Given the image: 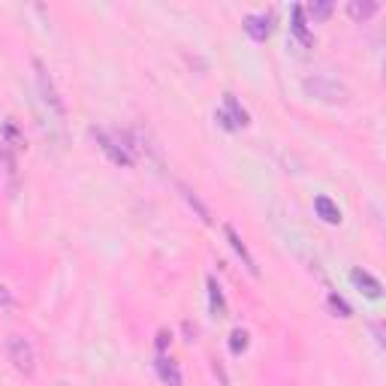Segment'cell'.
I'll use <instances>...</instances> for the list:
<instances>
[{"instance_id": "6da1fadb", "label": "cell", "mask_w": 386, "mask_h": 386, "mask_svg": "<svg viewBox=\"0 0 386 386\" xmlns=\"http://www.w3.org/2000/svg\"><path fill=\"white\" fill-rule=\"evenodd\" d=\"M34 70H37V91H39V103H43L46 121H55L57 127H64V121H67V103H64L61 91H57L52 73L46 70V64L39 61V57H34Z\"/></svg>"}, {"instance_id": "7a4b0ae2", "label": "cell", "mask_w": 386, "mask_h": 386, "mask_svg": "<svg viewBox=\"0 0 386 386\" xmlns=\"http://www.w3.org/2000/svg\"><path fill=\"white\" fill-rule=\"evenodd\" d=\"M302 88H305L308 97L323 103H347L350 100V88L344 85L341 79L329 76V73H314V76L302 79Z\"/></svg>"}, {"instance_id": "3957f363", "label": "cell", "mask_w": 386, "mask_h": 386, "mask_svg": "<svg viewBox=\"0 0 386 386\" xmlns=\"http://www.w3.org/2000/svg\"><path fill=\"white\" fill-rule=\"evenodd\" d=\"M6 356H10L15 371L24 377H30L37 371V350L30 344V338H24V335H19V332L6 335Z\"/></svg>"}, {"instance_id": "277c9868", "label": "cell", "mask_w": 386, "mask_h": 386, "mask_svg": "<svg viewBox=\"0 0 386 386\" xmlns=\"http://www.w3.org/2000/svg\"><path fill=\"white\" fill-rule=\"evenodd\" d=\"M91 136H94L97 148H100L115 166H133V148L121 139V133L115 136V133H109V130H103V127H91Z\"/></svg>"}, {"instance_id": "5b68a950", "label": "cell", "mask_w": 386, "mask_h": 386, "mask_svg": "<svg viewBox=\"0 0 386 386\" xmlns=\"http://www.w3.org/2000/svg\"><path fill=\"white\" fill-rule=\"evenodd\" d=\"M215 118L220 121V127L224 130H239V127H248V109L244 106H239V100H235L233 94H224V106L215 112Z\"/></svg>"}, {"instance_id": "8992f818", "label": "cell", "mask_w": 386, "mask_h": 386, "mask_svg": "<svg viewBox=\"0 0 386 386\" xmlns=\"http://www.w3.org/2000/svg\"><path fill=\"white\" fill-rule=\"evenodd\" d=\"M224 235H226V242L233 244V251H235V253H239V257H242L244 269H248L251 275H257V272H260V269H257V260H253V253L248 251V244L242 242V235L235 233V226H233V224H224Z\"/></svg>"}, {"instance_id": "52a82bcc", "label": "cell", "mask_w": 386, "mask_h": 386, "mask_svg": "<svg viewBox=\"0 0 386 386\" xmlns=\"http://www.w3.org/2000/svg\"><path fill=\"white\" fill-rule=\"evenodd\" d=\"M350 281L359 287V293H365L368 299H380L383 296V284L377 281V278L368 272V269H353L350 272Z\"/></svg>"}, {"instance_id": "ba28073f", "label": "cell", "mask_w": 386, "mask_h": 386, "mask_svg": "<svg viewBox=\"0 0 386 386\" xmlns=\"http://www.w3.org/2000/svg\"><path fill=\"white\" fill-rule=\"evenodd\" d=\"M272 19H269L266 12H251V15H244V34H248L251 39H257V43H262V39L269 37V30H272V24H269Z\"/></svg>"}, {"instance_id": "9c48e42d", "label": "cell", "mask_w": 386, "mask_h": 386, "mask_svg": "<svg viewBox=\"0 0 386 386\" xmlns=\"http://www.w3.org/2000/svg\"><path fill=\"white\" fill-rule=\"evenodd\" d=\"M175 187H178V193H182V200H184V202H187V205H191V209L196 211V218H200L202 224H211V220H215V218H211V209H209V205H205V202L200 200V193H196L193 187H187L184 182H178Z\"/></svg>"}, {"instance_id": "30bf717a", "label": "cell", "mask_w": 386, "mask_h": 386, "mask_svg": "<svg viewBox=\"0 0 386 386\" xmlns=\"http://www.w3.org/2000/svg\"><path fill=\"white\" fill-rule=\"evenodd\" d=\"M154 368H157V377L166 386H182V368H178L175 359H169V356H157V363H154Z\"/></svg>"}, {"instance_id": "8fae6325", "label": "cell", "mask_w": 386, "mask_h": 386, "mask_svg": "<svg viewBox=\"0 0 386 386\" xmlns=\"http://www.w3.org/2000/svg\"><path fill=\"white\" fill-rule=\"evenodd\" d=\"M290 34H293V39H299L302 46H311V43H314V34L308 30V21H305V6H293Z\"/></svg>"}, {"instance_id": "7c38bea8", "label": "cell", "mask_w": 386, "mask_h": 386, "mask_svg": "<svg viewBox=\"0 0 386 386\" xmlns=\"http://www.w3.org/2000/svg\"><path fill=\"white\" fill-rule=\"evenodd\" d=\"M205 287H209V308L215 317H226V299H224V290H220L218 278L209 275L205 278Z\"/></svg>"}, {"instance_id": "4fadbf2b", "label": "cell", "mask_w": 386, "mask_h": 386, "mask_svg": "<svg viewBox=\"0 0 386 386\" xmlns=\"http://www.w3.org/2000/svg\"><path fill=\"white\" fill-rule=\"evenodd\" d=\"M314 211L326 220V224H341V209L329 200V196H317V200H314Z\"/></svg>"}, {"instance_id": "5bb4252c", "label": "cell", "mask_w": 386, "mask_h": 386, "mask_svg": "<svg viewBox=\"0 0 386 386\" xmlns=\"http://www.w3.org/2000/svg\"><path fill=\"white\" fill-rule=\"evenodd\" d=\"M347 12H350L356 21H368V19H371V15L377 12V3H374V0H350V3H347Z\"/></svg>"}, {"instance_id": "9a60e30c", "label": "cell", "mask_w": 386, "mask_h": 386, "mask_svg": "<svg viewBox=\"0 0 386 386\" xmlns=\"http://www.w3.org/2000/svg\"><path fill=\"white\" fill-rule=\"evenodd\" d=\"M248 329H233V335H229V350L235 353V356H239V353H244L248 350Z\"/></svg>"}, {"instance_id": "2e32d148", "label": "cell", "mask_w": 386, "mask_h": 386, "mask_svg": "<svg viewBox=\"0 0 386 386\" xmlns=\"http://www.w3.org/2000/svg\"><path fill=\"white\" fill-rule=\"evenodd\" d=\"M308 12H311V19H314V21L329 19V15H332V3H329V0H323V3H311Z\"/></svg>"}, {"instance_id": "e0dca14e", "label": "cell", "mask_w": 386, "mask_h": 386, "mask_svg": "<svg viewBox=\"0 0 386 386\" xmlns=\"http://www.w3.org/2000/svg\"><path fill=\"white\" fill-rule=\"evenodd\" d=\"M326 302H329V308H332V311H338V317H350V305L341 299V296L329 293V299H326Z\"/></svg>"}, {"instance_id": "ac0fdd59", "label": "cell", "mask_w": 386, "mask_h": 386, "mask_svg": "<svg viewBox=\"0 0 386 386\" xmlns=\"http://www.w3.org/2000/svg\"><path fill=\"white\" fill-rule=\"evenodd\" d=\"M0 311H15V299L6 284H0Z\"/></svg>"}, {"instance_id": "d6986e66", "label": "cell", "mask_w": 386, "mask_h": 386, "mask_svg": "<svg viewBox=\"0 0 386 386\" xmlns=\"http://www.w3.org/2000/svg\"><path fill=\"white\" fill-rule=\"evenodd\" d=\"M169 338H172V335H166V332H160V335H157V347H166V341H169Z\"/></svg>"}]
</instances>
